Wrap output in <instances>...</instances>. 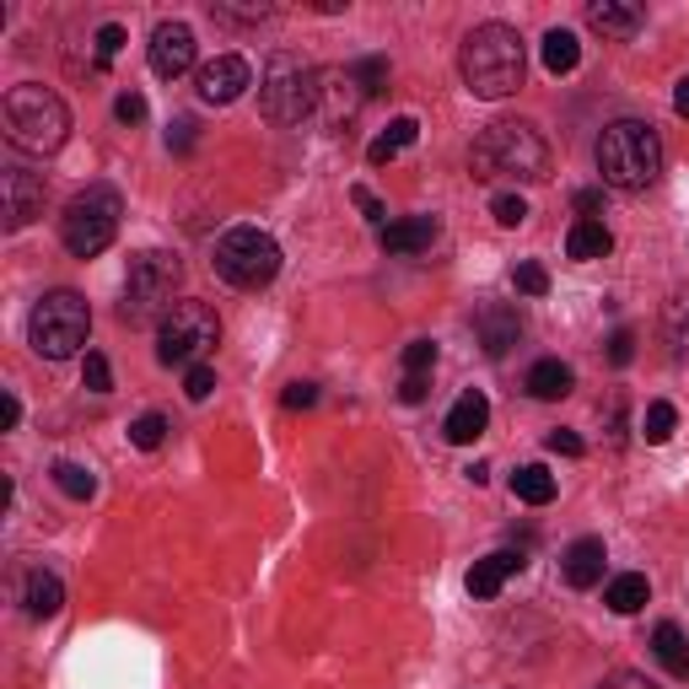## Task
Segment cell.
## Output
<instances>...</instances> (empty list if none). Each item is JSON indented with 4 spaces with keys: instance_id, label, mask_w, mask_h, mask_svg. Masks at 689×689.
<instances>
[{
    "instance_id": "cell-1",
    "label": "cell",
    "mask_w": 689,
    "mask_h": 689,
    "mask_svg": "<svg viewBox=\"0 0 689 689\" xmlns=\"http://www.w3.org/2000/svg\"><path fill=\"white\" fill-rule=\"evenodd\" d=\"M458 71H463V86H469L474 97H486V103L512 97V92L523 86V71H528V54H523L518 28H507V22L474 28V33L463 39Z\"/></svg>"
},
{
    "instance_id": "cell-2",
    "label": "cell",
    "mask_w": 689,
    "mask_h": 689,
    "mask_svg": "<svg viewBox=\"0 0 689 689\" xmlns=\"http://www.w3.org/2000/svg\"><path fill=\"white\" fill-rule=\"evenodd\" d=\"M469 167H474V178H512V184H544L550 178V146H544V135L523 119H501L480 129V140H474V152H469Z\"/></svg>"
},
{
    "instance_id": "cell-3",
    "label": "cell",
    "mask_w": 689,
    "mask_h": 689,
    "mask_svg": "<svg viewBox=\"0 0 689 689\" xmlns=\"http://www.w3.org/2000/svg\"><path fill=\"white\" fill-rule=\"evenodd\" d=\"M0 124H6V140L17 146V152H33V157H49V152H60L65 146V135H71V108L39 82H22L6 92V103H0Z\"/></svg>"
},
{
    "instance_id": "cell-4",
    "label": "cell",
    "mask_w": 689,
    "mask_h": 689,
    "mask_svg": "<svg viewBox=\"0 0 689 689\" xmlns=\"http://www.w3.org/2000/svg\"><path fill=\"white\" fill-rule=\"evenodd\" d=\"M598 173H604L608 189H625V195L657 184V173H662V140H657V129L641 119H614L598 135Z\"/></svg>"
},
{
    "instance_id": "cell-5",
    "label": "cell",
    "mask_w": 689,
    "mask_h": 689,
    "mask_svg": "<svg viewBox=\"0 0 689 689\" xmlns=\"http://www.w3.org/2000/svg\"><path fill=\"white\" fill-rule=\"evenodd\" d=\"M184 281V259L178 253H163V248H146L129 259V275H124V302H119V319L124 324H163L167 313L178 307L173 291Z\"/></svg>"
},
{
    "instance_id": "cell-6",
    "label": "cell",
    "mask_w": 689,
    "mask_h": 689,
    "mask_svg": "<svg viewBox=\"0 0 689 689\" xmlns=\"http://www.w3.org/2000/svg\"><path fill=\"white\" fill-rule=\"evenodd\" d=\"M319 71L296 54H275L259 76V114L270 124H302L319 108Z\"/></svg>"
},
{
    "instance_id": "cell-7",
    "label": "cell",
    "mask_w": 689,
    "mask_h": 689,
    "mask_svg": "<svg viewBox=\"0 0 689 689\" xmlns=\"http://www.w3.org/2000/svg\"><path fill=\"white\" fill-rule=\"evenodd\" d=\"M119 216H124L119 189L92 184V189H82L76 200L65 205V216H60V238H65V248H71L76 259H97L103 248L119 238Z\"/></svg>"
},
{
    "instance_id": "cell-8",
    "label": "cell",
    "mask_w": 689,
    "mask_h": 689,
    "mask_svg": "<svg viewBox=\"0 0 689 689\" xmlns=\"http://www.w3.org/2000/svg\"><path fill=\"white\" fill-rule=\"evenodd\" d=\"M86 328H92V307L82 296L76 291H49L28 319V340L43 362H71L86 345Z\"/></svg>"
},
{
    "instance_id": "cell-9",
    "label": "cell",
    "mask_w": 689,
    "mask_h": 689,
    "mask_svg": "<svg viewBox=\"0 0 689 689\" xmlns=\"http://www.w3.org/2000/svg\"><path fill=\"white\" fill-rule=\"evenodd\" d=\"M216 275L238 291H259L281 275V243L259 227H232L216 243Z\"/></svg>"
},
{
    "instance_id": "cell-10",
    "label": "cell",
    "mask_w": 689,
    "mask_h": 689,
    "mask_svg": "<svg viewBox=\"0 0 689 689\" xmlns=\"http://www.w3.org/2000/svg\"><path fill=\"white\" fill-rule=\"evenodd\" d=\"M221 340V324L210 313V302L184 296L163 324H157V362L163 366H200V356Z\"/></svg>"
},
{
    "instance_id": "cell-11",
    "label": "cell",
    "mask_w": 689,
    "mask_h": 689,
    "mask_svg": "<svg viewBox=\"0 0 689 689\" xmlns=\"http://www.w3.org/2000/svg\"><path fill=\"white\" fill-rule=\"evenodd\" d=\"M248 86H253V71H248L243 54H216L210 65L200 71V103L210 108H227V103H238Z\"/></svg>"
},
{
    "instance_id": "cell-12",
    "label": "cell",
    "mask_w": 689,
    "mask_h": 689,
    "mask_svg": "<svg viewBox=\"0 0 689 689\" xmlns=\"http://www.w3.org/2000/svg\"><path fill=\"white\" fill-rule=\"evenodd\" d=\"M195 65V28L189 22H163L157 33H152V71L173 82V76H184Z\"/></svg>"
},
{
    "instance_id": "cell-13",
    "label": "cell",
    "mask_w": 689,
    "mask_h": 689,
    "mask_svg": "<svg viewBox=\"0 0 689 689\" xmlns=\"http://www.w3.org/2000/svg\"><path fill=\"white\" fill-rule=\"evenodd\" d=\"M0 195H6V227H11V232L43 216V178H39V173L11 167V173L0 178Z\"/></svg>"
},
{
    "instance_id": "cell-14",
    "label": "cell",
    "mask_w": 689,
    "mask_h": 689,
    "mask_svg": "<svg viewBox=\"0 0 689 689\" xmlns=\"http://www.w3.org/2000/svg\"><path fill=\"white\" fill-rule=\"evenodd\" d=\"M474 328H480V345H486V356H507V351L518 345V334H523V319H518V307H501V302H490V307H480Z\"/></svg>"
},
{
    "instance_id": "cell-15",
    "label": "cell",
    "mask_w": 689,
    "mask_h": 689,
    "mask_svg": "<svg viewBox=\"0 0 689 689\" xmlns=\"http://www.w3.org/2000/svg\"><path fill=\"white\" fill-rule=\"evenodd\" d=\"M486 426H490V399L486 394H463L458 405L447 409V420H442V431H447V442H480L486 437Z\"/></svg>"
},
{
    "instance_id": "cell-16",
    "label": "cell",
    "mask_w": 689,
    "mask_h": 689,
    "mask_svg": "<svg viewBox=\"0 0 689 689\" xmlns=\"http://www.w3.org/2000/svg\"><path fill=\"white\" fill-rule=\"evenodd\" d=\"M604 561H608L604 539H576L561 566H566L571 587H576V593H587V587H598V582H604Z\"/></svg>"
},
{
    "instance_id": "cell-17",
    "label": "cell",
    "mask_w": 689,
    "mask_h": 689,
    "mask_svg": "<svg viewBox=\"0 0 689 689\" xmlns=\"http://www.w3.org/2000/svg\"><path fill=\"white\" fill-rule=\"evenodd\" d=\"M437 216H405V221H388L377 238H383V253H420V248L437 243Z\"/></svg>"
},
{
    "instance_id": "cell-18",
    "label": "cell",
    "mask_w": 689,
    "mask_h": 689,
    "mask_svg": "<svg viewBox=\"0 0 689 689\" xmlns=\"http://www.w3.org/2000/svg\"><path fill=\"white\" fill-rule=\"evenodd\" d=\"M523 566L528 561L518 550H495L486 561H474V571H469V593H474V598H495V593L507 587V576H518Z\"/></svg>"
},
{
    "instance_id": "cell-19",
    "label": "cell",
    "mask_w": 689,
    "mask_h": 689,
    "mask_svg": "<svg viewBox=\"0 0 689 689\" xmlns=\"http://www.w3.org/2000/svg\"><path fill=\"white\" fill-rule=\"evenodd\" d=\"M523 388L533 394V399L555 405V399H566L571 388H576V372H571L566 362H555V356H550V362H533V366H528V383H523Z\"/></svg>"
},
{
    "instance_id": "cell-20",
    "label": "cell",
    "mask_w": 689,
    "mask_h": 689,
    "mask_svg": "<svg viewBox=\"0 0 689 689\" xmlns=\"http://www.w3.org/2000/svg\"><path fill=\"white\" fill-rule=\"evenodd\" d=\"M22 604L33 619H54L60 608H65V587H60V576L54 571H28V582H22Z\"/></svg>"
},
{
    "instance_id": "cell-21",
    "label": "cell",
    "mask_w": 689,
    "mask_h": 689,
    "mask_svg": "<svg viewBox=\"0 0 689 689\" xmlns=\"http://www.w3.org/2000/svg\"><path fill=\"white\" fill-rule=\"evenodd\" d=\"M587 22L608 33V39H630L641 28V6H625V0H593L587 6Z\"/></svg>"
},
{
    "instance_id": "cell-22",
    "label": "cell",
    "mask_w": 689,
    "mask_h": 689,
    "mask_svg": "<svg viewBox=\"0 0 689 689\" xmlns=\"http://www.w3.org/2000/svg\"><path fill=\"white\" fill-rule=\"evenodd\" d=\"M651 657H657L674 679H689V636L679 625H657V630H651Z\"/></svg>"
},
{
    "instance_id": "cell-23",
    "label": "cell",
    "mask_w": 689,
    "mask_h": 689,
    "mask_svg": "<svg viewBox=\"0 0 689 689\" xmlns=\"http://www.w3.org/2000/svg\"><path fill=\"white\" fill-rule=\"evenodd\" d=\"M415 140H420V124L405 114V119H394L388 129H383V135H377V140H372V146H366V163H372V167L394 163V157H399V152H409Z\"/></svg>"
},
{
    "instance_id": "cell-24",
    "label": "cell",
    "mask_w": 689,
    "mask_h": 689,
    "mask_svg": "<svg viewBox=\"0 0 689 689\" xmlns=\"http://www.w3.org/2000/svg\"><path fill=\"white\" fill-rule=\"evenodd\" d=\"M647 598H651V582L641 571H625V576H614L604 587V604L614 614H636V608H647Z\"/></svg>"
},
{
    "instance_id": "cell-25",
    "label": "cell",
    "mask_w": 689,
    "mask_h": 689,
    "mask_svg": "<svg viewBox=\"0 0 689 689\" xmlns=\"http://www.w3.org/2000/svg\"><path fill=\"white\" fill-rule=\"evenodd\" d=\"M608 248H614V232H608L604 221H593V216H582V221L571 227V238H566L571 259H604Z\"/></svg>"
},
{
    "instance_id": "cell-26",
    "label": "cell",
    "mask_w": 689,
    "mask_h": 689,
    "mask_svg": "<svg viewBox=\"0 0 689 689\" xmlns=\"http://www.w3.org/2000/svg\"><path fill=\"white\" fill-rule=\"evenodd\" d=\"M512 495L528 501V507H550V501H555V474H550L544 463H523V469L512 474Z\"/></svg>"
},
{
    "instance_id": "cell-27",
    "label": "cell",
    "mask_w": 689,
    "mask_h": 689,
    "mask_svg": "<svg viewBox=\"0 0 689 689\" xmlns=\"http://www.w3.org/2000/svg\"><path fill=\"white\" fill-rule=\"evenodd\" d=\"M544 71L550 76H571L576 71V60H582V43H576V33H566V28H555V33H544Z\"/></svg>"
},
{
    "instance_id": "cell-28",
    "label": "cell",
    "mask_w": 689,
    "mask_h": 689,
    "mask_svg": "<svg viewBox=\"0 0 689 689\" xmlns=\"http://www.w3.org/2000/svg\"><path fill=\"white\" fill-rule=\"evenodd\" d=\"M674 426H679V409L668 405V399H657V405H647L641 437H647V442H668V437H674Z\"/></svg>"
},
{
    "instance_id": "cell-29",
    "label": "cell",
    "mask_w": 689,
    "mask_h": 689,
    "mask_svg": "<svg viewBox=\"0 0 689 689\" xmlns=\"http://www.w3.org/2000/svg\"><path fill=\"white\" fill-rule=\"evenodd\" d=\"M54 486L65 490L71 501H86L97 490V480H92V469H82V463H54Z\"/></svg>"
},
{
    "instance_id": "cell-30",
    "label": "cell",
    "mask_w": 689,
    "mask_h": 689,
    "mask_svg": "<svg viewBox=\"0 0 689 689\" xmlns=\"http://www.w3.org/2000/svg\"><path fill=\"white\" fill-rule=\"evenodd\" d=\"M351 71H356V82H362L366 97H377V92L388 86V60H383V54H366V60H356Z\"/></svg>"
},
{
    "instance_id": "cell-31",
    "label": "cell",
    "mask_w": 689,
    "mask_h": 689,
    "mask_svg": "<svg viewBox=\"0 0 689 689\" xmlns=\"http://www.w3.org/2000/svg\"><path fill=\"white\" fill-rule=\"evenodd\" d=\"M163 437H167V420H163V415H140V420L129 426V442L140 447V452H152V447H163Z\"/></svg>"
},
{
    "instance_id": "cell-32",
    "label": "cell",
    "mask_w": 689,
    "mask_h": 689,
    "mask_svg": "<svg viewBox=\"0 0 689 689\" xmlns=\"http://www.w3.org/2000/svg\"><path fill=\"white\" fill-rule=\"evenodd\" d=\"M437 366V345L431 340H409L405 345V377H426Z\"/></svg>"
},
{
    "instance_id": "cell-33",
    "label": "cell",
    "mask_w": 689,
    "mask_h": 689,
    "mask_svg": "<svg viewBox=\"0 0 689 689\" xmlns=\"http://www.w3.org/2000/svg\"><path fill=\"white\" fill-rule=\"evenodd\" d=\"M82 383L92 388V394H108V388H114V372H108V356L86 351V362H82Z\"/></svg>"
},
{
    "instance_id": "cell-34",
    "label": "cell",
    "mask_w": 689,
    "mask_h": 689,
    "mask_svg": "<svg viewBox=\"0 0 689 689\" xmlns=\"http://www.w3.org/2000/svg\"><path fill=\"white\" fill-rule=\"evenodd\" d=\"M512 281H518L523 296H544V291H550V270H544V264H518Z\"/></svg>"
},
{
    "instance_id": "cell-35",
    "label": "cell",
    "mask_w": 689,
    "mask_h": 689,
    "mask_svg": "<svg viewBox=\"0 0 689 689\" xmlns=\"http://www.w3.org/2000/svg\"><path fill=\"white\" fill-rule=\"evenodd\" d=\"M490 210H495V221H501V227H523V221H528V200H523V195H495Z\"/></svg>"
},
{
    "instance_id": "cell-36",
    "label": "cell",
    "mask_w": 689,
    "mask_h": 689,
    "mask_svg": "<svg viewBox=\"0 0 689 689\" xmlns=\"http://www.w3.org/2000/svg\"><path fill=\"white\" fill-rule=\"evenodd\" d=\"M124 49V28L119 22H108V28H97V65H114Z\"/></svg>"
},
{
    "instance_id": "cell-37",
    "label": "cell",
    "mask_w": 689,
    "mask_h": 689,
    "mask_svg": "<svg viewBox=\"0 0 689 689\" xmlns=\"http://www.w3.org/2000/svg\"><path fill=\"white\" fill-rule=\"evenodd\" d=\"M210 388H216V372H210V366H189V377H184V394H189V399H195V405H205V399H210Z\"/></svg>"
},
{
    "instance_id": "cell-38",
    "label": "cell",
    "mask_w": 689,
    "mask_h": 689,
    "mask_svg": "<svg viewBox=\"0 0 689 689\" xmlns=\"http://www.w3.org/2000/svg\"><path fill=\"white\" fill-rule=\"evenodd\" d=\"M630 356H636V334H630V328H614V340H608V362L630 366Z\"/></svg>"
},
{
    "instance_id": "cell-39",
    "label": "cell",
    "mask_w": 689,
    "mask_h": 689,
    "mask_svg": "<svg viewBox=\"0 0 689 689\" xmlns=\"http://www.w3.org/2000/svg\"><path fill=\"white\" fill-rule=\"evenodd\" d=\"M550 452H561V458H582V452H587V442H582L576 431H566V426H561V431H550Z\"/></svg>"
},
{
    "instance_id": "cell-40",
    "label": "cell",
    "mask_w": 689,
    "mask_h": 689,
    "mask_svg": "<svg viewBox=\"0 0 689 689\" xmlns=\"http://www.w3.org/2000/svg\"><path fill=\"white\" fill-rule=\"evenodd\" d=\"M281 405L285 409H313L319 405V388H313V383H291V388L281 394Z\"/></svg>"
},
{
    "instance_id": "cell-41",
    "label": "cell",
    "mask_w": 689,
    "mask_h": 689,
    "mask_svg": "<svg viewBox=\"0 0 689 689\" xmlns=\"http://www.w3.org/2000/svg\"><path fill=\"white\" fill-rule=\"evenodd\" d=\"M221 22H259V17H270V6H210Z\"/></svg>"
},
{
    "instance_id": "cell-42",
    "label": "cell",
    "mask_w": 689,
    "mask_h": 689,
    "mask_svg": "<svg viewBox=\"0 0 689 689\" xmlns=\"http://www.w3.org/2000/svg\"><path fill=\"white\" fill-rule=\"evenodd\" d=\"M351 200L362 205V216L372 221V227H383V216H388V210H383V200H377L372 189H362V184H356V189H351Z\"/></svg>"
},
{
    "instance_id": "cell-43",
    "label": "cell",
    "mask_w": 689,
    "mask_h": 689,
    "mask_svg": "<svg viewBox=\"0 0 689 689\" xmlns=\"http://www.w3.org/2000/svg\"><path fill=\"white\" fill-rule=\"evenodd\" d=\"M598 689H657L647 674H630V668H619V674H604V685Z\"/></svg>"
},
{
    "instance_id": "cell-44",
    "label": "cell",
    "mask_w": 689,
    "mask_h": 689,
    "mask_svg": "<svg viewBox=\"0 0 689 689\" xmlns=\"http://www.w3.org/2000/svg\"><path fill=\"white\" fill-rule=\"evenodd\" d=\"M114 114H119L124 124H140L146 119V97H140V92H124L119 103H114Z\"/></svg>"
},
{
    "instance_id": "cell-45",
    "label": "cell",
    "mask_w": 689,
    "mask_h": 689,
    "mask_svg": "<svg viewBox=\"0 0 689 689\" xmlns=\"http://www.w3.org/2000/svg\"><path fill=\"white\" fill-rule=\"evenodd\" d=\"M167 146H173V152H195V119H173Z\"/></svg>"
},
{
    "instance_id": "cell-46",
    "label": "cell",
    "mask_w": 689,
    "mask_h": 689,
    "mask_svg": "<svg viewBox=\"0 0 689 689\" xmlns=\"http://www.w3.org/2000/svg\"><path fill=\"white\" fill-rule=\"evenodd\" d=\"M426 394H431V383H426V377H405V383H399V399H405V405H420Z\"/></svg>"
},
{
    "instance_id": "cell-47",
    "label": "cell",
    "mask_w": 689,
    "mask_h": 689,
    "mask_svg": "<svg viewBox=\"0 0 689 689\" xmlns=\"http://www.w3.org/2000/svg\"><path fill=\"white\" fill-rule=\"evenodd\" d=\"M17 420H22V405H17V394H6L0 399V431H17Z\"/></svg>"
},
{
    "instance_id": "cell-48",
    "label": "cell",
    "mask_w": 689,
    "mask_h": 689,
    "mask_svg": "<svg viewBox=\"0 0 689 689\" xmlns=\"http://www.w3.org/2000/svg\"><path fill=\"white\" fill-rule=\"evenodd\" d=\"M674 114H679V119H689V76L679 82V92H674Z\"/></svg>"
},
{
    "instance_id": "cell-49",
    "label": "cell",
    "mask_w": 689,
    "mask_h": 689,
    "mask_svg": "<svg viewBox=\"0 0 689 689\" xmlns=\"http://www.w3.org/2000/svg\"><path fill=\"white\" fill-rule=\"evenodd\" d=\"M598 205H604V189H582L576 195V210H598Z\"/></svg>"
},
{
    "instance_id": "cell-50",
    "label": "cell",
    "mask_w": 689,
    "mask_h": 689,
    "mask_svg": "<svg viewBox=\"0 0 689 689\" xmlns=\"http://www.w3.org/2000/svg\"><path fill=\"white\" fill-rule=\"evenodd\" d=\"M463 474H469V480H474V486H486V480H490V463H469V469H463Z\"/></svg>"
}]
</instances>
